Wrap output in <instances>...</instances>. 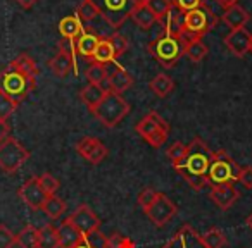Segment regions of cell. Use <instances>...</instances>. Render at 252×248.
<instances>
[{
	"mask_svg": "<svg viewBox=\"0 0 252 248\" xmlns=\"http://www.w3.org/2000/svg\"><path fill=\"white\" fill-rule=\"evenodd\" d=\"M213 161V152L209 150L206 143L200 138H193L187 145V154L178 164L173 167L176 169L180 176L189 183L192 188L202 190L204 186L209 185L207 181V172Z\"/></svg>",
	"mask_w": 252,
	"mask_h": 248,
	"instance_id": "1",
	"label": "cell"
},
{
	"mask_svg": "<svg viewBox=\"0 0 252 248\" xmlns=\"http://www.w3.org/2000/svg\"><path fill=\"white\" fill-rule=\"evenodd\" d=\"M36 86L35 78L26 76L25 73L18 71L9 64L7 67L0 71V93L12 98L14 102L21 104Z\"/></svg>",
	"mask_w": 252,
	"mask_h": 248,
	"instance_id": "2",
	"label": "cell"
},
{
	"mask_svg": "<svg viewBox=\"0 0 252 248\" xmlns=\"http://www.w3.org/2000/svg\"><path fill=\"white\" fill-rule=\"evenodd\" d=\"M130 104L123 98V95L116 91L107 90L105 97L100 100V104L92 110V114L97 117L100 124L105 128H116L126 115L130 114Z\"/></svg>",
	"mask_w": 252,
	"mask_h": 248,
	"instance_id": "3",
	"label": "cell"
},
{
	"mask_svg": "<svg viewBox=\"0 0 252 248\" xmlns=\"http://www.w3.org/2000/svg\"><path fill=\"white\" fill-rule=\"evenodd\" d=\"M149 52L151 55L161 64L166 69H171L180 59H182L183 52H185V47L178 40V36L166 35L164 31L159 36H156L154 40L149 45Z\"/></svg>",
	"mask_w": 252,
	"mask_h": 248,
	"instance_id": "4",
	"label": "cell"
},
{
	"mask_svg": "<svg viewBox=\"0 0 252 248\" xmlns=\"http://www.w3.org/2000/svg\"><path fill=\"white\" fill-rule=\"evenodd\" d=\"M144 0H92L98 14L107 21L111 28L118 29L131 18V12Z\"/></svg>",
	"mask_w": 252,
	"mask_h": 248,
	"instance_id": "5",
	"label": "cell"
},
{
	"mask_svg": "<svg viewBox=\"0 0 252 248\" xmlns=\"http://www.w3.org/2000/svg\"><path fill=\"white\" fill-rule=\"evenodd\" d=\"M135 131L147 141L151 147L161 148L166 143L169 135V124L158 114V112H149L144 119L137 122Z\"/></svg>",
	"mask_w": 252,
	"mask_h": 248,
	"instance_id": "6",
	"label": "cell"
},
{
	"mask_svg": "<svg viewBox=\"0 0 252 248\" xmlns=\"http://www.w3.org/2000/svg\"><path fill=\"white\" fill-rule=\"evenodd\" d=\"M240 167L233 159L228 155L226 150L213 152V161L207 172V181L209 185H228L238 179Z\"/></svg>",
	"mask_w": 252,
	"mask_h": 248,
	"instance_id": "7",
	"label": "cell"
},
{
	"mask_svg": "<svg viewBox=\"0 0 252 248\" xmlns=\"http://www.w3.org/2000/svg\"><path fill=\"white\" fill-rule=\"evenodd\" d=\"M30 159V152L14 137H5L0 141V169L7 174H14Z\"/></svg>",
	"mask_w": 252,
	"mask_h": 248,
	"instance_id": "8",
	"label": "cell"
},
{
	"mask_svg": "<svg viewBox=\"0 0 252 248\" xmlns=\"http://www.w3.org/2000/svg\"><path fill=\"white\" fill-rule=\"evenodd\" d=\"M216 25L218 18L207 4L183 14V29L197 36H204L207 31L216 28Z\"/></svg>",
	"mask_w": 252,
	"mask_h": 248,
	"instance_id": "9",
	"label": "cell"
},
{
	"mask_svg": "<svg viewBox=\"0 0 252 248\" xmlns=\"http://www.w3.org/2000/svg\"><path fill=\"white\" fill-rule=\"evenodd\" d=\"M176 212H178V207H176L175 202H171L164 193H159L158 200L145 210L149 220L158 227L166 226V224L176 216Z\"/></svg>",
	"mask_w": 252,
	"mask_h": 248,
	"instance_id": "10",
	"label": "cell"
},
{
	"mask_svg": "<svg viewBox=\"0 0 252 248\" xmlns=\"http://www.w3.org/2000/svg\"><path fill=\"white\" fill-rule=\"evenodd\" d=\"M18 195L32 210H42L43 203H45L47 198H49L45 190H43L42 185H40L38 176H32V178L18 190Z\"/></svg>",
	"mask_w": 252,
	"mask_h": 248,
	"instance_id": "11",
	"label": "cell"
},
{
	"mask_svg": "<svg viewBox=\"0 0 252 248\" xmlns=\"http://www.w3.org/2000/svg\"><path fill=\"white\" fill-rule=\"evenodd\" d=\"M69 220L76 226V229L80 231L85 238L90 236L95 231H98V227H100V219H98L94 210L88 205H85V203L76 207V210L69 216Z\"/></svg>",
	"mask_w": 252,
	"mask_h": 248,
	"instance_id": "12",
	"label": "cell"
},
{
	"mask_svg": "<svg viewBox=\"0 0 252 248\" xmlns=\"http://www.w3.org/2000/svg\"><path fill=\"white\" fill-rule=\"evenodd\" d=\"M162 248H207L204 245L200 234L190 224L182 226L164 245Z\"/></svg>",
	"mask_w": 252,
	"mask_h": 248,
	"instance_id": "13",
	"label": "cell"
},
{
	"mask_svg": "<svg viewBox=\"0 0 252 248\" xmlns=\"http://www.w3.org/2000/svg\"><path fill=\"white\" fill-rule=\"evenodd\" d=\"M76 152L85 161H88L94 165L100 164V162L107 157V147H105L100 140H97V138H94V137L81 138L76 143Z\"/></svg>",
	"mask_w": 252,
	"mask_h": 248,
	"instance_id": "14",
	"label": "cell"
},
{
	"mask_svg": "<svg viewBox=\"0 0 252 248\" xmlns=\"http://www.w3.org/2000/svg\"><path fill=\"white\" fill-rule=\"evenodd\" d=\"M224 45L235 57H244L251 52V33L245 28L231 29L224 36Z\"/></svg>",
	"mask_w": 252,
	"mask_h": 248,
	"instance_id": "15",
	"label": "cell"
},
{
	"mask_svg": "<svg viewBox=\"0 0 252 248\" xmlns=\"http://www.w3.org/2000/svg\"><path fill=\"white\" fill-rule=\"evenodd\" d=\"M209 196L221 210H228L230 207H233V203L238 200L240 193L233 186V183H228V185H214L211 188Z\"/></svg>",
	"mask_w": 252,
	"mask_h": 248,
	"instance_id": "16",
	"label": "cell"
},
{
	"mask_svg": "<svg viewBox=\"0 0 252 248\" xmlns=\"http://www.w3.org/2000/svg\"><path fill=\"white\" fill-rule=\"evenodd\" d=\"M57 240H59V248H74L80 241L85 240V236L76 229V226L67 217L57 227Z\"/></svg>",
	"mask_w": 252,
	"mask_h": 248,
	"instance_id": "17",
	"label": "cell"
},
{
	"mask_svg": "<svg viewBox=\"0 0 252 248\" xmlns=\"http://www.w3.org/2000/svg\"><path fill=\"white\" fill-rule=\"evenodd\" d=\"M49 67L54 76L57 78L67 76L71 73V69H73L74 74H78V62L71 55H67L66 52H63V50H57L56 55L49 60Z\"/></svg>",
	"mask_w": 252,
	"mask_h": 248,
	"instance_id": "18",
	"label": "cell"
},
{
	"mask_svg": "<svg viewBox=\"0 0 252 248\" xmlns=\"http://www.w3.org/2000/svg\"><path fill=\"white\" fill-rule=\"evenodd\" d=\"M98 42H100V38L95 35V31H92V29H85V31L76 38V42H74L76 43V54L83 60H92Z\"/></svg>",
	"mask_w": 252,
	"mask_h": 248,
	"instance_id": "19",
	"label": "cell"
},
{
	"mask_svg": "<svg viewBox=\"0 0 252 248\" xmlns=\"http://www.w3.org/2000/svg\"><path fill=\"white\" fill-rule=\"evenodd\" d=\"M107 84H109V90L116 91V93L123 95L126 90H130L133 86V78L125 67L121 66H116L114 71L107 76Z\"/></svg>",
	"mask_w": 252,
	"mask_h": 248,
	"instance_id": "20",
	"label": "cell"
},
{
	"mask_svg": "<svg viewBox=\"0 0 252 248\" xmlns=\"http://www.w3.org/2000/svg\"><path fill=\"white\" fill-rule=\"evenodd\" d=\"M249 19H251V14H249L244 7H240L238 4L233 5V7L224 9V12H223V23L230 29L244 28L249 23Z\"/></svg>",
	"mask_w": 252,
	"mask_h": 248,
	"instance_id": "21",
	"label": "cell"
},
{
	"mask_svg": "<svg viewBox=\"0 0 252 248\" xmlns=\"http://www.w3.org/2000/svg\"><path fill=\"white\" fill-rule=\"evenodd\" d=\"M57 29H59L63 38H69V40H76L85 31L83 23L76 16H66V18H63L59 21V25H57Z\"/></svg>",
	"mask_w": 252,
	"mask_h": 248,
	"instance_id": "22",
	"label": "cell"
},
{
	"mask_svg": "<svg viewBox=\"0 0 252 248\" xmlns=\"http://www.w3.org/2000/svg\"><path fill=\"white\" fill-rule=\"evenodd\" d=\"M105 93H107V90H105L102 84L88 83L87 86L80 91V97H81V102H83L90 110H94V109L100 104L102 98L105 97Z\"/></svg>",
	"mask_w": 252,
	"mask_h": 248,
	"instance_id": "23",
	"label": "cell"
},
{
	"mask_svg": "<svg viewBox=\"0 0 252 248\" xmlns=\"http://www.w3.org/2000/svg\"><path fill=\"white\" fill-rule=\"evenodd\" d=\"M161 23H162V31H164L166 35L178 36L183 29V14L173 5Z\"/></svg>",
	"mask_w": 252,
	"mask_h": 248,
	"instance_id": "24",
	"label": "cell"
},
{
	"mask_svg": "<svg viewBox=\"0 0 252 248\" xmlns=\"http://www.w3.org/2000/svg\"><path fill=\"white\" fill-rule=\"evenodd\" d=\"M131 19H133L135 25L142 29H151L156 23H159V19L152 14V11L144 4V2H140V4L133 9V12H131Z\"/></svg>",
	"mask_w": 252,
	"mask_h": 248,
	"instance_id": "25",
	"label": "cell"
},
{
	"mask_svg": "<svg viewBox=\"0 0 252 248\" xmlns=\"http://www.w3.org/2000/svg\"><path fill=\"white\" fill-rule=\"evenodd\" d=\"M38 236L40 229L28 224L16 234V245H19L21 248H38Z\"/></svg>",
	"mask_w": 252,
	"mask_h": 248,
	"instance_id": "26",
	"label": "cell"
},
{
	"mask_svg": "<svg viewBox=\"0 0 252 248\" xmlns=\"http://www.w3.org/2000/svg\"><path fill=\"white\" fill-rule=\"evenodd\" d=\"M149 86H151V90L154 91L156 97H159V98H166L173 90H175L173 80L168 76V74H162V73L158 74V76L149 83Z\"/></svg>",
	"mask_w": 252,
	"mask_h": 248,
	"instance_id": "27",
	"label": "cell"
},
{
	"mask_svg": "<svg viewBox=\"0 0 252 248\" xmlns=\"http://www.w3.org/2000/svg\"><path fill=\"white\" fill-rule=\"evenodd\" d=\"M118 59L114 54V49H112L111 42L107 38H100L97 49H95V54L92 57V62H98V64H105L107 66L109 62H114Z\"/></svg>",
	"mask_w": 252,
	"mask_h": 248,
	"instance_id": "28",
	"label": "cell"
},
{
	"mask_svg": "<svg viewBox=\"0 0 252 248\" xmlns=\"http://www.w3.org/2000/svg\"><path fill=\"white\" fill-rule=\"evenodd\" d=\"M11 66L16 67L18 71H21V73H25L26 76L35 78V80H36V76H38V73H40L36 62L28 55V54H19V55L11 62Z\"/></svg>",
	"mask_w": 252,
	"mask_h": 248,
	"instance_id": "29",
	"label": "cell"
},
{
	"mask_svg": "<svg viewBox=\"0 0 252 248\" xmlns=\"http://www.w3.org/2000/svg\"><path fill=\"white\" fill-rule=\"evenodd\" d=\"M42 210L50 219H59V217H63V214L66 212V202H64L63 198H59V196L50 195L49 198H47V202L43 203Z\"/></svg>",
	"mask_w": 252,
	"mask_h": 248,
	"instance_id": "30",
	"label": "cell"
},
{
	"mask_svg": "<svg viewBox=\"0 0 252 248\" xmlns=\"http://www.w3.org/2000/svg\"><path fill=\"white\" fill-rule=\"evenodd\" d=\"M38 248H59V240H57L56 227L47 224V226H43L42 229H40Z\"/></svg>",
	"mask_w": 252,
	"mask_h": 248,
	"instance_id": "31",
	"label": "cell"
},
{
	"mask_svg": "<svg viewBox=\"0 0 252 248\" xmlns=\"http://www.w3.org/2000/svg\"><path fill=\"white\" fill-rule=\"evenodd\" d=\"M207 52H209V49H207V45L202 42V38H200V40H195V42L189 43V45L185 47L183 55L189 57L192 62H200L202 59H206Z\"/></svg>",
	"mask_w": 252,
	"mask_h": 248,
	"instance_id": "32",
	"label": "cell"
},
{
	"mask_svg": "<svg viewBox=\"0 0 252 248\" xmlns=\"http://www.w3.org/2000/svg\"><path fill=\"white\" fill-rule=\"evenodd\" d=\"M200 238H202L204 245H206L207 248H223L224 245H226V236H224L223 231L218 229V227H213V229H209L207 233L200 234Z\"/></svg>",
	"mask_w": 252,
	"mask_h": 248,
	"instance_id": "33",
	"label": "cell"
},
{
	"mask_svg": "<svg viewBox=\"0 0 252 248\" xmlns=\"http://www.w3.org/2000/svg\"><path fill=\"white\" fill-rule=\"evenodd\" d=\"M109 71L105 64H98V62H92V66L87 69V80L88 83L94 84H102L104 81H107Z\"/></svg>",
	"mask_w": 252,
	"mask_h": 248,
	"instance_id": "34",
	"label": "cell"
},
{
	"mask_svg": "<svg viewBox=\"0 0 252 248\" xmlns=\"http://www.w3.org/2000/svg\"><path fill=\"white\" fill-rule=\"evenodd\" d=\"M144 4L151 9L152 14H154L159 21H162V19L166 18V14L169 12V9L173 7L171 0H144Z\"/></svg>",
	"mask_w": 252,
	"mask_h": 248,
	"instance_id": "35",
	"label": "cell"
},
{
	"mask_svg": "<svg viewBox=\"0 0 252 248\" xmlns=\"http://www.w3.org/2000/svg\"><path fill=\"white\" fill-rule=\"evenodd\" d=\"M76 16L81 23H88L92 19H95L98 16V11L94 4H92V0H83L80 5L76 7Z\"/></svg>",
	"mask_w": 252,
	"mask_h": 248,
	"instance_id": "36",
	"label": "cell"
},
{
	"mask_svg": "<svg viewBox=\"0 0 252 248\" xmlns=\"http://www.w3.org/2000/svg\"><path fill=\"white\" fill-rule=\"evenodd\" d=\"M18 107H19L18 102H14L12 98L5 97L4 93H0V121L7 122L9 117L18 110Z\"/></svg>",
	"mask_w": 252,
	"mask_h": 248,
	"instance_id": "37",
	"label": "cell"
},
{
	"mask_svg": "<svg viewBox=\"0 0 252 248\" xmlns=\"http://www.w3.org/2000/svg\"><path fill=\"white\" fill-rule=\"evenodd\" d=\"M105 248H135V243L128 236L114 233V234H111V236H107V240H105Z\"/></svg>",
	"mask_w": 252,
	"mask_h": 248,
	"instance_id": "38",
	"label": "cell"
},
{
	"mask_svg": "<svg viewBox=\"0 0 252 248\" xmlns=\"http://www.w3.org/2000/svg\"><path fill=\"white\" fill-rule=\"evenodd\" d=\"M107 40L111 42L112 49H114L116 57H121L126 50L130 49V42H128V38H126V36H123L121 33H114V35L109 36Z\"/></svg>",
	"mask_w": 252,
	"mask_h": 248,
	"instance_id": "39",
	"label": "cell"
},
{
	"mask_svg": "<svg viewBox=\"0 0 252 248\" xmlns=\"http://www.w3.org/2000/svg\"><path fill=\"white\" fill-rule=\"evenodd\" d=\"M158 196H159V192H156L154 188H144L138 193V205H140V209L145 212V210L158 200Z\"/></svg>",
	"mask_w": 252,
	"mask_h": 248,
	"instance_id": "40",
	"label": "cell"
},
{
	"mask_svg": "<svg viewBox=\"0 0 252 248\" xmlns=\"http://www.w3.org/2000/svg\"><path fill=\"white\" fill-rule=\"evenodd\" d=\"M185 154H187V145H183L182 141L173 143L171 147L168 148V152H166V155H168V159L173 162V165L178 164V162L185 157Z\"/></svg>",
	"mask_w": 252,
	"mask_h": 248,
	"instance_id": "41",
	"label": "cell"
},
{
	"mask_svg": "<svg viewBox=\"0 0 252 248\" xmlns=\"http://www.w3.org/2000/svg\"><path fill=\"white\" fill-rule=\"evenodd\" d=\"M171 2L182 14H187V12L193 11V9L206 5V0H171Z\"/></svg>",
	"mask_w": 252,
	"mask_h": 248,
	"instance_id": "42",
	"label": "cell"
},
{
	"mask_svg": "<svg viewBox=\"0 0 252 248\" xmlns=\"http://www.w3.org/2000/svg\"><path fill=\"white\" fill-rule=\"evenodd\" d=\"M38 179H40V185H42V188L45 190V193L47 195H56V192L59 190V181H57L56 178H54L52 174H49V172H45V174H42V176H38Z\"/></svg>",
	"mask_w": 252,
	"mask_h": 248,
	"instance_id": "43",
	"label": "cell"
},
{
	"mask_svg": "<svg viewBox=\"0 0 252 248\" xmlns=\"http://www.w3.org/2000/svg\"><path fill=\"white\" fill-rule=\"evenodd\" d=\"M16 245V234L5 224H0V248H12Z\"/></svg>",
	"mask_w": 252,
	"mask_h": 248,
	"instance_id": "44",
	"label": "cell"
},
{
	"mask_svg": "<svg viewBox=\"0 0 252 248\" xmlns=\"http://www.w3.org/2000/svg\"><path fill=\"white\" fill-rule=\"evenodd\" d=\"M76 40H69V38H63L59 42V50L66 52L67 55H71L74 60H76Z\"/></svg>",
	"mask_w": 252,
	"mask_h": 248,
	"instance_id": "45",
	"label": "cell"
},
{
	"mask_svg": "<svg viewBox=\"0 0 252 248\" xmlns=\"http://www.w3.org/2000/svg\"><path fill=\"white\" fill-rule=\"evenodd\" d=\"M105 240H107V236H104V234L98 233V231H95L90 236H87V241L92 248H105Z\"/></svg>",
	"mask_w": 252,
	"mask_h": 248,
	"instance_id": "46",
	"label": "cell"
},
{
	"mask_svg": "<svg viewBox=\"0 0 252 248\" xmlns=\"http://www.w3.org/2000/svg\"><path fill=\"white\" fill-rule=\"evenodd\" d=\"M238 181L245 186V188H252V167H240L238 172Z\"/></svg>",
	"mask_w": 252,
	"mask_h": 248,
	"instance_id": "47",
	"label": "cell"
},
{
	"mask_svg": "<svg viewBox=\"0 0 252 248\" xmlns=\"http://www.w3.org/2000/svg\"><path fill=\"white\" fill-rule=\"evenodd\" d=\"M14 2L21 5L23 9H32L33 5H36V2H38V0H14Z\"/></svg>",
	"mask_w": 252,
	"mask_h": 248,
	"instance_id": "48",
	"label": "cell"
},
{
	"mask_svg": "<svg viewBox=\"0 0 252 248\" xmlns=\"http://www.w3.org/2000/svg\"><path fill=\"white\" fill-rule=\"evenodd\" d=\"M5 137H9V124L4 121H0V141L4 140Z\"/></svg>",
	"mask_w": 252,
	"mask_h": 248,
	"instance_id": "49",
	"label": "cell"
},
{
	"mask_svg": "<svg viewBox=\"0 0 252 248\" xmlns=\"http://www.w3.org/2000/svg\"><path fill=\"white\" fill-rule=\"evenodd\" d=\"M218 5L223 9H228V7H233V5L238 4V0H216Z\"/></svg>",
	"mask_w": 252,
	"mask_h": 248,
	"instance_id": "50",
	"label": "cell"
},
{
	"mask_svg": "<svg viewBox=\"0 0 252 248\" xmlns=\"http://www.w3.org/2000/svg\"><path fill=\"white\" fill-rule=\"evenodd\" d=\"M74 248H92V247H90V245H88L87 238H85V240H83V241H80V243H78V245H76V247H74Z\"/></svg>",
	"mask_w": 252,
	"mask_h": 248,
	"instance_id": "51",
	"label": "cell"
},
{
	"mask_svg": "<svg viewBox=\"0 0 252 248\" xmlns=\"http://www.w3.org/2000/svg\"><path fill=\"white\" fill-rule=\"evenodd\" d=\"M247 226H249V227H251V229H252V214H251V216L247 217Z\"/></svg>",
	"mask_w": 252,
	"mask_h": 248,
	"instance_id": "52",
	"label": "cell"
},
{
	"mask_svg": "<svg viewBox=\"0 0 252 248\" xmlns=\"http://www.w3.org/2000/svg\"><path fill=\"white\" fill-rule=\"evenodd\" d=\"M251 54H252V35H251Z\"/></svg>",
	"mask_w": 252,
	"mask_h": 248,
	"instance_id": "53",
	"label": "cell"
}]
</instances>
